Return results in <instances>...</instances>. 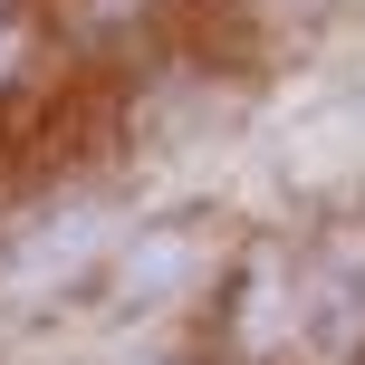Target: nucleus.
Returning <instances> with one entry per match:
<instances>
[{"label":"nucleus","instance_id":"1","mask_svg":"<svg viewBox=\"0 0 365 365\" xmlns=\"http://www.w3.org/2000/svg\"><path fill=\"white\" fill-rule=\"evenodd\" d=\"M87 231H96L87 212H77V221H58V231L29 250V279H48V269H68V259H87Z\"/></svg>","mask_w":365,"mask_h":365}]
</instances>
